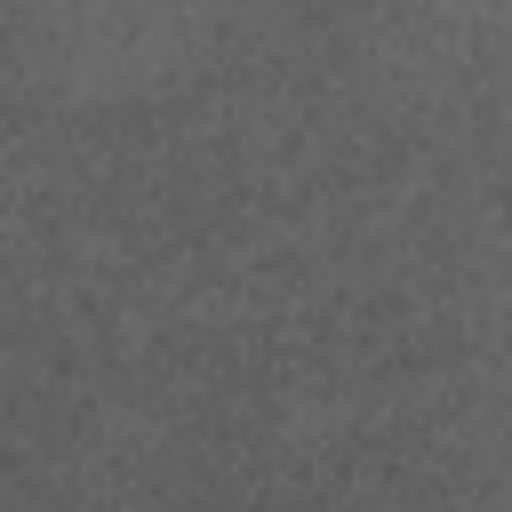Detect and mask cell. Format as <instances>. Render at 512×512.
<instances>
[{"label":"cell","mask_w":512,"mask_h":512,"mask_svg":"<svg viewBox=\"0 0 512 512\" xmlns=\"http://www.w3.org/2000/svg\"><path fill=\"white\" fill-rule=\"evenodd\" d=\"M240 0H0V48L24 80L72 104L176 88Z\"/></svg>","instance_id":"obj_1"},{"label":"cell","mask_w":512,"mask_h":512,"mask_svg":"<svg viewBox=\"0 0 512 512\" xmlns=\"http://www.w3.org/2000/svg\"><path fill=\"white\" fill-rule=\"evenodd\" d=\"M376 64L432 96L512 88V0H368Z\"/></svg>","instance_id":"obj_2"}]
</instances>
